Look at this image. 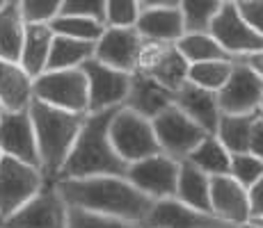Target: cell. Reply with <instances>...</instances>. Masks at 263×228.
Instances as JSON below:
<instances>
[{
  "label": "cell",
  "mask_w": 263,
  "mask_h": 228,
  "mask_svg": "<svg viewBox=\"0 0 263 228\" xmlns=\"http://www.w3.org/2000/svg\"><path fill=\"white\" fill-rule=\"evenodd\" d=\"M55 190L67 208H78L94 215L115 217V219L144 224L154 201L135 190L121 176H96V178L58 180Z\"/></svg>",
  "instance_id": "6da1fadb"
},
{
  "label": "cell",
  "mask_w": 263,
  "mask_h": 228,
  "mask_svg": "<svg viewBox=\"0 0 263 228\" xmlns=\"http://www.w3.org/2000/svg\"><path fill=\"white\" fill-rule=\"evenodd\" d=\"M112 114L115 110L85 116L83 128L76 137L67 162L60 169L58 180L96 178V176H121L124 178L128 164L115 153L108 137V126Z\"/></svg>",
  "instance_id": "7a4b0ae2"
},
{
  "label": "cell",
  "mask_w": 263,
  "mask_h": 228,
  "mask_svg": "<svg viewBox=\"0 0 263 228\" xmlns=\"http://www.w3.org/2000/svg\"><path fill=\"white\" fill-rule=\"evenodd\" d=\"M28 114L32 121L34 139H37L39 171H42L46 182H55L62 164L71 153L73 141L83 128V121L87 114L62 112V110H55L34 98L28 105Z\"/></svg>",
  "instance_id": "3957f363"
},
{
  "label": "cell",
  "mask_w": 263,
  "mask_h": 228,
  "mask_svg": "<svg viewBox=\"0 0 263 228\" xmlns=\"http://www.w3.org/2000/svg\"><path fill=\"white\" fill-rule=\"evenodd\" d=\"M108 137H110V144H112L115 153L126 164H133L138 160H144V158L160 153V146L156 141L151 121L130 112L126 108L115 110L110 126H108Z\"/></svg>",
  "instance_id": "277c9868"
},
{
  "label": "cell",
  "mask_w": 263,
  "mask_h": 228,
  "mask_svg": "<svg viewBox=\"0 0 263 228\" xmlns=\"http://www.w3.org/2000/svg\"><path fill=\"white\" fill-rule=\"evenodd\" d=\"M32 98L55 110L87 114V80L80 69L44 71L32 80Z\"/></svg>",
  "instance_id": "5b68a950"
},
{
  "label": "cell",
  "mask_w": 263,
  "mask_h": 228,
  "mask_svg": "<svg viewBox=\"0 0 263 228\" xmlns=\"http://www.w3.org/2000/svg\"><path fill=\"white\" fill-rule=\"evenodd\" d=\"M209 34L234 59H245L263 50V37H259L242 21V16L236 9V0H222L220 9H217L213 23L209 28Z\"/></svg>",
  "instance_id": "8992f818"
},
{
  "label": "cell",
  "mask_w": 263,
  "mask_h": 228,
  "mask_svg": "<svg viewBox=\"0 0 263 228\" xmlns=\"http://www.w3.org/2000/svg\"><path fill=\"white\" fill-rule=\"evenodd\" d=\"M151 128H154L156 141L160 146V153L170 155L176 162H183L206 137L204 130L174 105L160 112L156 119H151Z\"/></svg>",
  "instance_id": "52a82bcc"
},
{
  "label": "cell",
  "mask_w": 263,
  "mask_h": 228,
  "mask_svg": "<svg viewBox=\"0 0 263 228\" xmlns=\"http://www.w3.org/2000/svg\"><path fill=\"white\" fill-rule=\"evenodd\" d=\"M80 71L85 73V80H87V114L124 108L130 85L128 73L115 71L105 67V64L96 62V59L85 62Z\"/></svg>",
  "instance_id": "ba28073f"
},
{
  "label": "cell",
  "mask_w": 263,
  "mask_h": 228,
  "mask_svg": "<svg viewBox=\"0 0 263 228\" xmlns=\"http://www.w3.org/2000/svg\"><path fill=\"white\" fill-rule=\"evenodd\" d=\"M179 167L181 162L172 160L165 153H158L128 164L124 178L135 190L142 192L144 196H149L151 201H165V199H174L176 180H179Z\"/></svg>",
  "instance_id": "9c48e42d"
},
{
  "label": "cell",
  "mask_w": 263,
  "mask_h": 228,
  "mask_svg": "<svg viewBox=\"0 0 263 228\" xmlns=\"http://www.w3.org/2000/svg\"><path fill=\"white\" fill-rule=\"evenodd\" d=\"M135 32L144 44H176L185 34L179 0H138Z\"/></svg>",
  "instance_id": "30bf717a"
},
{
  "label": "cell",
  "mask_w": 263,
  "mask_h": 228,
  "mask_svg": "<svg viewBox=\"0 0 263 228\" xmlns=\"http://www.w3.org/2000/svg\"><path fill=\"white\" fill-rule=\"evenodd\" d=\"M44 176L37 167L23 164L14 158L0 160V219L23 208L44 187Z\"/></svg>",
  "instance_id": "8fae6325"
},
{
  "label": "cell",
  "mask_w": 263,
  "mask_h": 228,
  "mask_svg": "<svg viewBox=\"0 0 263 228\" xmlns=\"http://www.w3.org/2000/svg\"><path fill=\"white\" fill-rule=\"evenodd\" d=\"M215 98L220 114H231V116L254 114L261 110L263 80L242 59H236L229 80L215 94Z\"/></svg>",
  "instance_id": "7c38bea8"
},
{
  "label": "cell",
  "mask_w": 263,
  "mask_h": 228,
  "mask_svg": "<svg viewBox=\"0 0 263 228\" xmlns=\"http://www.w3.org/2000/svg\"><path fill=\"white\" fill-rule=\"evenodd\" d=\"M67 212L69 208L55 190V182H44L28 203L0 221V228H67Z\"/></svg>",
  "instance_id": "4fadbf2b"
},
{
  "label": "cell",
  "mask_w": 263,
  "mask_h": 228,
  "mask_svg": "<svg viewBox=\"0 0 263 228\" xmlns=\"http://www.w3.org/2000/svg\"><path fill=\"white\" fill-rule=\"evenodd\" d=\"M135 73H142L176 94V89L188 82V62L179 55L174 44H144Z\"/></svg>",
  "instance_id": "5bb4252c"
},
{
  "label": "cell",
  "mask_w": 263,
  "mask_h": 228,
  "mask_svg": "<svg viewBox=\"0 0 263 228\" xmlns=\"http://www.w3.org/2000/svg\"><path fill=\"white\" fill-rule=\"evenodd\" d=\"M142 48L144 42L135 32V28H105L101 39L94 44V59L115 71L130 75L135 73Z\"/></svg>",
  "instance_id": "9a60e30c"
},
{
  "label": "cell",
  "mask_w": 263,
  "mask_h": 228,
  "mask_svg": "<svg viewBox=\"0 0 263 228\" xmlns=\"http://www.w3.org/2000/svg\"><path fill=\"white\" fill-rule=\"evenodd\" d=\"M0 153L5 158H14L23 164L39 169L37 139H34L32 121L28 110L23 112H5L0 119Z\"/></svg>",
  "instance_id": "2e32d148"
},
{
  "label": "cell",
  "mask_w": 263,
  "mask_h": 228,
  "mask_svg": "<svg viewBox=\"0 0 263 228\" xmlns=\"http://www.w3.org/2000/svg\"><path fill=\"white\" fill-rule=\"evenodd\" d=\"M144 228H236L227 221L217 219L209 212H199L179 203L176 199L154 201L144 219Z\"/></svg>",
  "instance_id": "e0dca14e"
},
{
  "label": "cell",
  "mask_w": 263,
  "mask_h": 228,
  "mask_svg": "<svg viewBox=\"0 0 263 228\" xmlns=\"http://www.w3.org/2000/svg\"><path fill=\"white\" fill-rule=\"evenodd\" d=\"M211 215L231 226L250 221V194L229 176L211 178Z\"/></svg>",
  "instance_id": "ac0fdd59"
},
{
  "label": "cell",
  "mask_w": 263,
  "mask_h": 228,
  "mask_svg": "<svg viewBox=\"0 0 263 228\" xmlns=\"http://www.w3.org/2000/svg\"><path fill=\"white\" fill-rule=\"evenodd\" d=\"M172 105H174V91L165 89L163 85H158L156 80L146 78L142 73H130L128 96L124 103L126 110L151 121Z\"/></svg>",
  "instance_id": "d6986e66"
},
{
  "label": "cell",
  "mask_w": 263,
  "mask_h": 228,
  "mask_svg": "<svg viewBox=\"0 0 263 228\" xmlns=\"http://www.w3.org/2000/svg\"><path fill=\"white\" fill-rule=\"evenodd\" d=\"M174 108L181 110L190 121H195L206 135H215L217 121H220V108H217V98L213 91L185 82L183 87L176 89Z\"/></svg>",
  "instance_id": "ffe728a7"
},
{
  "label": "cell",
  "mask_w": 263,
  "mask_h": 228,
  "mask_svg": "<svg viewBox=\"0 0 263 228\" xmlns=\"http://www.w3.org/2000/svg\"><path fill=\"white\" fill-rule=\"evenodd\" d=\"M32 100V78L14 62L0 59V105L5 112H23Z\"/></svg>",
  "instance_id": "44dd1931"
},
{
  "label": "cell",
  "mask_w": 263,
  "mask_h": 228,
  "mask_svg": "<svg viewBox=\"0 0 263 228\" xmlns=\"http://www.w3.org/2000/svg\"><path fill=\"white\" fill-rule=\"evenodd\" d=\"M174 199L179 203L192 208V210L209 212L211 215V178L206 174H201L199 169H195L190 162L183 160L179 167Z\"/></svg>",
  "instance_id": "7402d4cb"
},
{
  "label": "cell",
  "mask_w": 263,
  "mask_h": 228,
  "mask_svg": "<svg viewBox=\"0 0 263 228\" xmlns=\"http://www.w3.org/2000/svg\"><path fill=\"white\" fill-rule=\"evenodd\" d=\"M53 37L55 34L50 32L48 25H25V39H23L21 57H18V67L32 80L39 78L46 71Z\"/></svg>",
  "instance_id": "603a6c76"
},
{
  "label": "cell",
  "mask_w": 263,
  "mask_h": 228,
  "mask_svg": "<svg viewBox=\"0 0 263 228\" xmlns=\"http://www.w3.org/2000/svg\"><path fill=\"white\" fill-rule=\"evenodd\" d=\"M25 39V23L21 18L18 0H7L0 9V59L18 64Z\"/></svg>",
  "instance_id": "cb8c5ba5"
},
{
  "label": "cell",
  "mask_w": 263,
  "mask_h": 228,
  "mask_svg": "<svg viewBox=\"0 0 263 228\" xmlns=\"http://www.w3.org/2000/svg\"><path fill=\"white\" fill-rule=\"evenodd\" d=\"M256 116H259V112L240 114V116L220 114L215 137L229 151V155H238V153H247L250 151V137H252V128H254Z\"/></svg>",
  "instance_id": "d4e9b609"
},
{
  "label": "cell",
  "mask_w": 263,
  "mask_h": 228,
  "mask_svg": "<svg viewBox=\"0 0 263 228\" xmlns=\"http://www.w3.org/2000/svg\"><path fill=\"white\" fill-rule=\"evenodd\" d=\"M185 162H190L195 169H199L201 174H206L209 178H215V176H229L231 155H229V151L217 141L215 135H206L204 139L197 144V149L185 158Z\"/></svg>",
  "instance_id": "484cf974"
},
{
  "label": "cell",
  "mask_w": 263,
  "mask_h": 228,
  "mask_svg": "<svg viewBox=\"0 0 263 228\" xmlns=\"http://www.w3.org/2000/svg\"><path fill=\"white\" fill-rule=\"evenodd\" d=\"M89 59H94V44L76 42V39H64V37H53L46 71L80 69L85 62H89Z\"/></svg>",
  "instance_id": "4316f807"
},
{
  "label": "cell",
  "mask_w": 263,
  "mask_h": 228,
  "mask_svg": "<svg viewBox=\"0 0 263 228\" xmlns=\"http://www.w3.org/2000/svg\"><path fill=\"white\" fill-rule=\"evenodd\" d=\"M174 48L188 62V67L201 62H236L229 53L220 48V44L211 34H183L174 44Z\"/></svg>",
  "instance_id": "83f0119b"
},
{
  "label": "cell",
  "mask_w": 263,
  "mask_h": 228,
  "mask_svg": "<svg viewBox=\"0 0 263 228\" xmlns=\"http://www.w3.org/2000/svg\"><path fill=\"white\" fill-rule=\"evenodd\" d=\"M222 0H183L179 3L185 34H209Z\"/></svg>",
  "instance_id": "f1b7e54d"
},
{
  "label": "cell",
  "mask_w": 263,
  "mask_h": 228,
  "mask_svg": "<svg viewBox=\"0 0 263 228\" xmlns=\"http://www.w3.org/2000/svg\"><path fill=\"white\" fill-rule=\"evenodd\" d=\"M50 32L55 37H64V39H76V42H87L96 44L103 34L105 25L89 21V18H76V16H58L53 23L48 25Z\"/></svg>",
  "instance_id": "f546056e"
},
{
  "label": "cell",
  "mask_w": 263,
  "mask_h": 228,
  "mask_svg": "<svg viewBox=\"0 0 263 228\" xmlns=\"http://www.w3.org/2000/svg\"><path fill=\"white\" fill-rule=\"evenodd\" d=\"M234 62H201V64H190L188 67V82L195 87H201L206 91L217 94L224 82L229 80Z\"/></svg>",
  "instance_id": "4dcf8cb0"
},
{
  "label": "cell",
  "mask_w": 263,
  "mask_h": 228,
  "mask_svg": "<svg viewBox=\"0 0 263 228\" xmlns=\"http://www.w3.org/2000/svg\"><path fill=\"white\" fill-rule=\"evenodd\" d=\"M261 176H263V160H259L256 155H252V153L231 155L229 178H234L247 192L261 180Z\"/></svg>",
  "instance_id": "1f68e13d"
},
{
  "label": "cell",
  "mask_w": 263,
  "mask_h": 228,
  "mask_svg": "<svg viewBox=\"0 0 263 228\" xmlns=\"http://www.w3.org/2000/svg\"><path fill=\"white\" fill-rule=\"evenodd\" d=\"M62 0H18L25 25H50L60 16Z\"/></svg>",
  "instance_id": "d6a6232c"
},
{
  "label": "cell",
  "mask_w": 263,
  "mask_h": 228,
  "mask_svg": "<svg viewBox=\"0 0 263 228\" xmlns=\"http://www.w3.org/2000/svg\"><path fill=\"white\" fill-rule=\"evenodd\" d=\"M67 228H144V226L133 224V221L115 219V217H103V215H94V212H85V210H78V208H69Z\"/></svg>",
  "instance_id": "836d02e7"
},
{
  "label": "cell",
  "mask_w": 263,
  "mask_h": 228,
  "mask_svg": "<svg viewBox=\"0 0 263 228\" xmlns=\"http://www.w3.org/2000/svg\"><path fill=\"white\" fill-rule=\"evenodd\" d=\"M138 16V0H105V28H135Z\"/></svg>",
  "instance_id": "e575fe53"
},
{
  "label": "cell",
  "mask_w": 263,
  "mask_h": 228,
  "mask_svg": "<svg viewBox=\"0 0 263 228\" xmlns=\"http://www.w3.org/2000/svg\"><path fill=\"white\" fill-rule=\"evenodd\" d=\"M60 16L89 18L105 25V0H62Z\"/></svg>",
  "instance_id": "d590c367"
},
{
  "label": "cell",
  "mask_w": 263,
  "mask_h": 228,
  "mask_svg": "<svg viewBox=\"0 0 263 228\" xmlns=\"http://www.w3.org/2000/svg\"><path fill=\"white\" fill-rule=\"evenodd\" d=\"M236 9L242 16V21L259 37H263V0H236Z\"/></svg>",
  "instance_id": "8d00e7d4"
},
{
  "label": "cell",
  "mask_w": 263,
  "mask_h": 228,
  "mask_svg": "<svg viewBox=\"0 0 263 228\" xmlns=\"http://www.w3.org/2000/svg\"><path fill=\"white\" fill-rule=\"evenodd\" d=\"M247 194H250V221H263V176Z\"/></svg>",
  "instance_id": "74e56055"
},
{
  "label": "cell",
  "mask_w": 263,
  "mask_h": 228,
  "mask_svg": "<svg viewBox=\"0 0 263 228\" xmlns=\"http://www.w3.org/2000/svg\"><path fill=\"white\" fill-rule=\"evenodd\" d=\"M247 153L256 155L259 160H263V114L259 112L254 121V128H252V137H250V151Z\"/></svg>",
  "instance_id": "f35d334b"
},
{
  "label": "cell",
  "mask_w": 263,
  "mask_h": 228,
  "mask_svg": "<svg viewBox=\"0 0 263 228\" xmlns=\"http://www.w3.org/2000/svg\"><path fill=\"white\" fill-rule=\"evenodd\" d=\"M242 62H245L247 67H250V69L254 71V73H256V75H259V78L263 80V50H261V53L250 55V57H245V59H242Z\"/></svg>",
  "instance_id": "ab89813d"
},
{
  "label": "cell",
  "mask_w": 263,
  "mask_h": 228,
  "mask_svg": "<svg viewBox=\"0 0 263 228\" xmlns=\"http://www.w3.org/2000/svg\"><path fill=\"white\" fill-rule=\"evenodd\" d=\"M238 228H263V226L256 224V221H247V224H242V226H238Z\"/></svg>",
  "instance_id": "60d3db41"
},
{
  "label": "cell",
  "mask_w": 263,
  "mask_h": 228,
  "mask_svg": "<svg viewBox=\"0 0 263 228\" xmlns=\"http://www.w3.org/2000/svg\"><path fill=\"white\" fill-rule=\"evenodd\" d=\"M3 114H5V108H3V105H0V119H3Z\"/></svg>",
  "instance_id": "b9f144b4"
},
{
  "label": "cell",
  "mask_w": 263,
  "mask_h": 228,
  "mask_svg": "<svg viewBox=\"0 0 263 228\" xmlns=\"http://www.w3.org/2000/svg\"><path fill=\"white\" fill-rule=\"evenodd\" d=\"M259 112H261V114H263V98H261V110H259Z\"/></svg>",
  "instance_id": "7bdbcfd3"
},
{
  "label": "cell",
  "mask_w": 263,
  "mask_h": 228,
  "mask_svg": "<svg viewBox=\"0 0 263 228\" xmlns=\"http://www.w3.org/2000/svg\"><path fill=\"white\" fill-rule=\"evenodd\" d=\"M256 224H261V226H263V221H256Z\"/></svg>",
  "instance_id": "ee69618b"
},
{
  "label": "cell",
  "mask_w": 263,
  "mask_h": 228,
  "mask_svg": "<svg viewBox=\"0 0 263 228\" xmlns=\"http://www.w3.org/2000/svg\"><path fill=\"white\" fill-rule=\"evenodd\" d=\"M0 160H3V153H0Z\"/></svg>",
  "instance_id": "f6af8a7d"
},
{
  "label": "cell",
  "mask_w": 263,
  "mask_h": 228,
  "mask_svg": "<svg viewBox=\"0 0 263 228\" xmlns=\"http://www.w3.org/2000/svg\"><path fill=\"white\" fill-rule=\"evenodd\" d=\"M0 221H3V219H0Z\"/></svg>",
  "instance_id": "bcb514c9"
}]
</instances>
